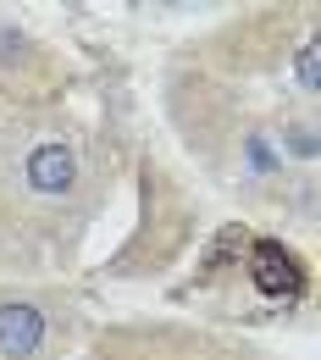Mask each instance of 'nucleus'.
I'll use <instances>...</instances> for the list:
<instances>
[{"mask_svg":"<svg viewBox=\"0 0 321 360\" xmlns=\"http://www.w3.org/2000/svg\"><path fill=\"white\" fill-rule=\"evenodd\" d=\"M45 344V316L34 305H0V355L6 360H28L34 349Z\"/></svg>","mask_w":321,"mask_h":360,"instance_id":"1","label":"nucleus"},{"mask_svg":"<svg viewBox=\"0 0 321 360\" xmlns=\"http://www.w3.org/2000/svg\"><path fill=\"white\" fill-rule=\"evenodd\" d=\"M72 150L67 144H39L34 155H28V167H22V178H28V188L34 194H61L67 183H72Z\"/></svg>","mask_w":321,"mask_h":360,"instance_id":"2","label":"nucleus"},{"mask_svg":"<svg viewBox=\"0 0 321 360\" xmlns=\"http://www.w3.org/2000/svg\"><path fill=\"white\" fill-rule=\"evenodd\" d=\"M249 277L266 288V294H299V266L282 244H255L249 255Z\"/></svg>","mask_w":321,"mask_h":360,"instance_id":"3","label":"nucleus"}]
</instances>
